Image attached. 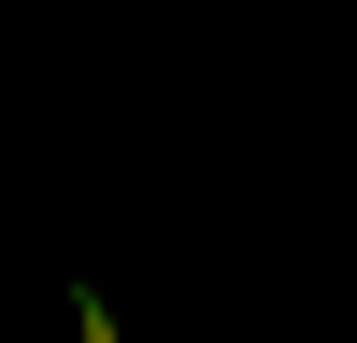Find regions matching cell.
Returning a JSON list of instances; mask_svg holds the SVG:
<instances>
[{
    "instance_id": "cell-1",
    "label": "cell",
    "mask_w": 357,
    "mask_h": 343,
    "mask_svg": "<svg viewBox=\"0 0 357 343\" xmlns=\"http://www.w3.org/2000/svg\"><path fill=\"white\" fill-rule=\"evenodd\" d=\"M72 343H129V314H114V286H86V272H72Z\"/></svg>"
}]
</instances>
